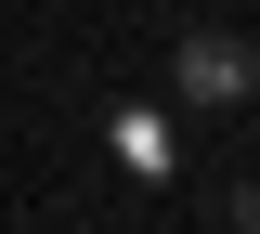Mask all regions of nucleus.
<instances>
[{"mask_svg":"<svg viewBox=\"0 0 260 234\" xmlns=\"http://www.w3.org/2000/svg\"><path fill=\"white\" fill-rule=\"evenodd\" d=\"M169 78H182V104H247V91H260V52H247V39H221V26H195Z\"/></svg>","mask_w":260,"mask_h":234,"instance_id":"nucleus-1","label":"nucleus"},{"mask_svg":"<svg viewBox=\"0 0 260 234\" xmlns=\"http://www.w3.org/2000/svg\"><path fill=\"white\" fill-rule=\"evenodd\" d=\"M234 221H247V234H260V182H234Z\"/></svg>","mask_w":260,"mask_h":234,"instance_id":"nucleus-2","label":"nucleus"}]
</instances>
